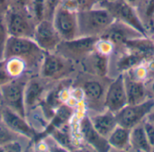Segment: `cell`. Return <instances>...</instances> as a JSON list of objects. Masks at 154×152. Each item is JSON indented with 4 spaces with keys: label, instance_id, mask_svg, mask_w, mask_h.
Segmentation results:
<instances>
[{
    "label": "cell",
    "instance_id": "ffe728a7",
    "mask_svg": "<svg viewBox=\"0 0 154 152\" xmlns=\"http://www.w3.org/2000/svg\"><path fill=\"white\" fill-rule=\"evenodd\" d=\"M130 130L121 125L116 128L108 136L107 141L111 150H131L130 149Z\"/></svg>",
    "mask_w": 154,
    "mask_h": 152
},
{
    "label": "cell",
    "instance_id": "d6a6232c",
    "mask_svg": "<svg viewBox=\"0 0 154 152\" xmlns=\"http://www.w3.org/2000/svg\"><path fill=\"white\" fill-rule=\"evenodd\" d=\"M125 1L128 2L129 4H131L132 5H134V7H136V5H138V3H139L140 0H125Z\"/></svg>",
    "mask_w": 154,
    "mask_h": 152
},
{
    "label": "cell",
    "instance_id": "4fadbf2b",
    "mask_svg": "<svg viewBox=\"0 0 154 152\" xmlns=\"http://www.w3.org/2000/svg\"><path fill=\"white\" fill-rule=\"evenodd\" d=\"M78 131L80 139L93 150L100 152L111 150L107 139L101 136L96 131V129L90 121V119L87 112H83V114L79 118Z\"/></svg>",
    "mask_w": 154,
    "mask_h": 152
},
{
    "label": "cell",
    "instance_id": "f1b7e54d",
    "mask_svg": "<svg viewBox=\"0 0 154 152\" xmlns=\"http://www.w3.org/2000/svg\"><path fill=\"white\" fill-rule=\"evenodd\" d=\"M32 0H10V7L28 10Z\"/></svg>",
    "mask_w": 154,
    "mask_h": 152
},
{
    "label": "cell",
    "instance_id": "7c38bea8",
    "mask_svg": "<svg viewBox=\"0 0 154 152\" xmlns=\"http://www.w3.org/2000/svg\"><path fill=\"white\" fill-rule=\"evenodd\" d=\"M142 36L144 35L134 27L115 20L99 38L105 39L111 43L114 46V51H116L124 48L128 41Z\"/></svg>",
    "mask_w": 154,
    "mask_h": 152
},
{
    "label": "cell",
    "instance_id": "cb8c5ba5",
    "mask_svg": "<svg viewBox=\"0 0 154 152\" xmlns=\"http://www.w3.org/2000/svg\"><path fill=\"white\" fill-rule=\"evenodd\" d=\"M61 3L78 13L97 6L98 5V0H62Z\"/></svg>",
    "mask_w": 154,
    "mask_h": 152
},
{
    "label": "cell",
    "instance_id": "6da1fadb",
    "mask_svg": "<svg viewBox=\"0 0 154 152\" xmlns=\"http://www.w3.org/2000/svg\"><path fill=\"white\" fill-rule=\"evenodd\" d=\"M45 52L35 43L32 38L9 36L7 38L4 59H16L25 67L29 76L37 75L40 71Z\"/></svg>",
    "mask_w": 154,
    "mask_h": 152
},
{
    "label": "cell",
    "instance_id": "f546056e",
    "mask_svg": "<svg viewBox=\"0 0 154 152\" xmlns=\"http://www.w3.org/2000/svg\"><path fill=\"white\" fill-rule=\"evenodd\" d=\"M10 7V0H0V15H5Z\"/></svg>",
    "mask_w": 154,
    "mask_h": 152
},
{
    "label": "cell",
    "instance_id": "e0dca14e",
    "mask_svg": "<svg viewBox=\"0 0 154 152\" xmlns=\"http://www.w3.org/2000/svg\"><path fill=\"white\" fill-rule=\"evenodd\" d=\"M2 121L12 131L27 140L33 141L37 135V132L31 126L25 117H23L5 105H3Z\"/></svg>",
    "mask_w": 154,
    "mask_h": 152
},
{
    "label": "cell",
    "instance_id": "d6986e66",
    "mask_svg": "<svg viewBox=\"0 0 154 152\" xmlns=\"http://www.w3.org/2000/svg\"><path fill=\"white\" fill-rule=\"evenodd\" d=\"M96 131L104 138L107 139L118 125L116 115L108 110L100 112H87Z\"/></svg>",
    "mask_w": 154,
    "mask_h": 152
},
{
    "label": "cell",
    "instance_id": "4316f807",
    "mask_svg": "<svg viewBox=\"0 0 154 152\" xmlns=\"http://www.w3.org/2000/svg\"><path fill=\"white\" fill-rule=\"evenodd\" d=\"M62 0H44L45 5V19H52L56 8L60 5Z\"/></svg>",
    "mask_w": 154,
    "mask_h": 152
},
{
    "label": "cell",
    "instance_id": "1f68e13d",
    "mask_svg": "<svg viewBox=\"0 0 154 152\" xmlns=\"http://www.w3.org/2000/svg\"><path fill=\"white\" fill-rule=\"evenodd\" d=\"M145 120L148 121H151V122L154 123V108L151 111V112L148 114V116H147V118H146Z\"/></svg>",
    "mask_w": 154,
    "mask_h": 152
},
{
    "label": "cell",
    "instance_id": "52a82bcc",
    "mask_svg": "<svg viewBox=\"0 0 154 152\" xmlns=\"http://www.w3.org/2000/svg\"><path fill=\"white\" fill-rule=\"evenodd\" d=\"M98 5L105 7L116 21L125 23L136 29L144 36H149L136 8L125 0H113L99 3Z\"/></svg>",
    "mask_w": 154,
    "mask_h": 152
},
{
    "label": "cell",
    "instance_id": "8fae6325",
    "mask_svg": "<svg viewBox=\"0 0 154 152\" xmlns=\"http://www.w3.org/2000/svg\"><path fill=\"white\" fill-rule=\"evenodd\" d=\"M55 82H49L39 74L29 77L24 89V107L26 113L43 102L51 85Z\"/></svg>",
    "mask_w": 154,
    "mask_h": 152
},
{
    "label": "cell",
    "instance_id": "5bb4252c",
    "mask_svg": "<svg viewBox=\"0 0 154 152\" xmlns=\"http://www.w3.org/2000/svg\"><path fill=\"white\" fill-rule=\"evenodd\" d=\"M32 39L45 52H55L61 38L56 31L52 20L43 19L36 24Z\"/></svg>",
    "mask_w": 154,
    "mask_h": 152
},
{
    "label": "cell",
    "instance_id": "7a4b0ae2",
    "mask_svg": "<svg viewBox=\"0 0 154 152\" xmlns=\"http://www.w3.org/2000/svg\"><path fill=\"white\" fill-rule=\"evenodd\" d=\"M73 80L72 87L80 91L87 112H100L106 110V92L112 78L98 77L79 71Z\"/></svg>",
    "mask_w": 154,
    "mask_h": 152
},
{
    "label": "cell",
    "instance_id": "d590c367",
    "mask_svg": "<svg viewBox=\"0 0 154 152\" xmlns=\"http://www.w3.org/2000/svg\"><path fill=\"white\" fill-rule=\"evenodd\" d=\"M151 37L152 38V40H153V42H154V33L152 34V35H151Z\"/></svg>",
    "mask_w": 154,
    "mask_h": 152
},
{
    "label": "cell",
    "instance_id": "836d02e7",
    "mask_svg": "<svg viewBox=\"0 0 154 152\" xmlns=\"http://www.w3.org/2000/svg\"><path fill=\"white\" fill-rule=\"evenodd\" d=\"M2 111H3V103L0 100V122L2 121Z\"/></svg>",
    "mask_w": 154,
    "mask_h": 152
},
{
    "label": "cell",
    "instance_id": "ac0fdd59",
    "mask_svg": "<svg viewBox=\"0 0 154 152\" xmlns=\"http://www.w3.org/2000/svg\"><path fill=\"white\" fill-rule=\"evenodd\" d=\"M126 90L128 104H137L152 98L149 93L147 82L131 76L128 73H123Z\"/></svg>",
    "mask_w": 154,
    "mask_h": 152
},
{
    "label": "cell",
    "instance_id": "d4e9b609",
    "mask_svg": "<svg viewBox=\"0 0 154 152\" xmlns=\"http://www.w3.org/2000/svg\"><path fill=\"white\" fill-rule=\"evenodd\" d=\"M28 11L35 23L45 19V5L44 0H32Z\"/></svg>",
    "mask_w": 154,
    "mask_h": 152
},
{
    "label": "cell",
    "instance_id": "ba28073f",
    "mask_svg": "<svg viewBox=\"0 0 154 152\" xmlns=\"http://www.w3.org/2000/svg\"><path fill=\"white\" fill-rule=\"evenodd\" d=\"M98 37L79 36L71 40H61L55 52L65 58L79 63L96 48Z\"/></svg>",
    "mask_w": 154,
    "mask_h": 152
},
{
    "label": "cell",
    "instance_id": "7402d4cb",
    "mask_svg": "<svg viewBox=\"0 0 154 152\" xmlns=\"http://www.w3.org/2000/svg\"><path fill=\"white\" fill-rule=\"evenodd\" d=\"M135 8L148 35L151 36L154 33V0H140Z\"/></svg>",
    "mask_w": 154,
    "mask_h": 152
},
{
    "label": "cell",
    "instance_id": "44dd1931",
    "mask_svg": "<svg viewBox=\"0 0 154 152\" xmlns=\"http://www.w3.org/2000/svg\"><path fill=\"white\" fill-rule=\"evenodd\" d=\"M130 149L134 151H152L143 127V122L130 130Z\"/></svg>",
    "mask_w": 154,
    "mask_h": 152
},
{
    "label": "cell",
    "instance_id": "4dcf8cb0",
    "mask_svg": "<svg viewBox=\"0 0 154 152\" xmlns=\"http://www.w3.org/2000/svg\"><path fill=\"white\" fill-rule=\"evenodd\" d=\"M147 86H148L150 96L154 99V79L152 80V81H150L149 82H147Z\"/></svg>",
    "mask_w": 154,
    "mask_h": 152
},
{
    "label": "cell",
    "instance_id": "277c9868",
    "mask_svg": "<svg viewBox=\"0 0 154 152\" xmlns=\"http://www.w3.org/2000/svg\"><path fill=\"white\" fill-rule=\"evenodd\" d=\"M115 21L111 14L103 6H97L78 12L79 36L100 37Z\"/></svg>",
    "mask_w": 154,
    "mask_h": 152
},
{
    "label": "cell",
    "instance_id": "2e32d148",
    "mask_svg": "<svg viewBox=\"0 0 154 152\" xmlns=\"http://www.w3.org/2000/svg\"><path fill=\"white\" fill-rule=\"evenodd\" d=\"M79 71L98 76L109 77L110 55L97 51L96 48L79 63Z\"/></svg>",
    "mask_w": 154,
    "mask_h": 152
},
{
    "label": "cell",
    "instance_id": "9a60e30c",
    "mask_svg": "<svg viewBox=\"0 0 154 152\" xmlns=\"http://www.w3.org/2000/svg\"><path fill=\"white\" fill-rule=\"evenodd\" d=\"M128 104L125 79L123 73L112 78L109 82L105 98L106 110L116 113Z\"/></svg>",
    "mask_w": 154,
    "mask_h": 152
},
{
    "label": "cell",
    "instance_id": "9c48e42d",
    "mask_svg": "<svg viewBox=\"0 0 154 152\" xmlns=\"http://www.w3.org/2000/svg\"><path fill=\"white\" fill-rule=\"evenodd\" d=\"M51 20L61 40H71L79 37L78 13L76 11L60 3Z\"/></svg>",
    "mask_w": 154,
    "mask_h": 152
},
{
    "label": "cell",
    "instance_id": "30bf717a",
    "mask_svg": "<svg viewBox=\"0 0 154 152\" xmlns=\"http://www.w3.org/2000/svg\"><path fill=\"white\" fill-rule=\"evenodd\" d=\"M153 108V98H149L145 102L137 104H127L116 113L118 125L132 129L143 122Z\"/></svg>",
    "mask_w": 154,
    "mask_h": 152
},
{
    "label": "cell",
    "instance_id": "603a6c76",
    "mask_svg": "<svg viewBox=\"0 0 154 152\" xmlns=\"http://www.w3.org/2000/svg\"><path fill=\"white\" fill-rule=\"evenodd\" d=\"M25 139L23 136L17 134L10 128H8L3 121L0 122V150H3V148L14 141H21Z\"/></svg>",
    "mask_w": 154,
    "mask_h": 152
},
{
    "label": "cell",
    "instance_id": "8992f818",
    "mask_svg": "<svg viewBox=\"0 0 154 152\" xmlns=\"http://www.w3.org/2000/svg\"><path fill=\"white\" fill-rule=\"evenodd\" d=\"M4 18L9 36L33 37L36 23L28 10L9 7Z\"/></svg>",
    "mask_w": 154,
    "mask_h": 152
},
{
    "label": "cell",
    "instance_id": "83f0119b",
    "mask_svg": "<svg viewBox=\"0 0 154 152\" xmlns=\"http://www.w3.org/2000/svg\"><path fill=\"white\" fill-rule=\"evenodd\" d=\"M143 127H144V130H145V132H146V135H147V138H148V141H149V143L150 145L152 146V151L154 150V123L151 122V121H143Z\"/></svg>",
    "mask_w": 154,
    "mask_h": 152
},
{
    "label": "cell",
    "instance_id": "3957f363",
    "mask_svg": "<svg viewBox=\"0 0 154 152\" xmlns=\"http://www.w3.org/2000/svg\"><path fill=\"white\" fill-rule=\"evenodd\" d=\"M79 71L78 63L65 58L56 52H51L45 53L38 74L49 82H58L73 79Z\"/></svg>",
    "mask_w": 154,
    "mask_h": 152
},
{
    "label": "cell",
    "instance_id": "e575fe53",
    "mask_svg": "<svg viewBox=\"0 0 154 152\" xmlns=\"http://www.w3.org/2000/svg\"><path fill=\"white\" fill-rule=\"evenodd\" d=\"M109 1H113V0H98V4L103 3V2H109Z\"/></svg>",
    "mask_w": 154,
    "mask_h": 152
},
{
    "label": "cell",
    "instance_id": "5b68a950",
    "mask_svg": "<svg viewBox=\"0 0 154 152\" xmlns=\"http://www.w3.org/2000/svg\"><path fill=\"white\" fill-rule=\"evenodd\" d=\"M29 75L23 74L13 78L0 86V100L3 105L26 118L24 107V89Z\"/></svg>",
    "mask_w": 154,
    "mask_h": 152
},
{
    "label": "cell",
    "instance_id": "484cf974",
    "mask_svg": "<svg viewBox=\"0 0 154 152\" xmlns=\"http://www.w3.org/2000/svg\"><path fill=\"white\" fill-rule=\"evenodd\" d=\"M8 37L9 34L6 29L4 15H0V62H2L4 59V51Z\"/></svg>",
    "mask_w": 154,
    "mask_h": 152
}]
</instances>
